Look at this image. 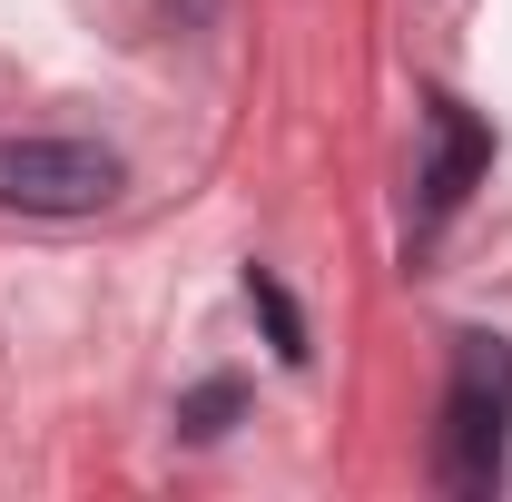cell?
Wrapping results in <instances>:
<instances>
[{"label":"cell","instance_id":"obj_6","mask_svg":"<svg viewBox=\"0 0 512 502\" xmlns=\"http://www.w3.org/2000/svg\"><path fill=\"white\" fill-rule=\"evenodd\" d=\"M168 10H178V20H188V30H197V20H207V10H217V0H168Z\"/></svg>","mask_w":512,"mask_h":502},{"label":"cell","instance_id":"obj_3","mask_svg":"<svg viewBox=\"0 0 512 502\" xmlns=\"http://www.w3.org/2000/svg\"><path fill=\"white\" fill-rule=\"evenodd\" d=\"M483 158H493V138L473 128V109H463V99H434V168H424V227H434L444 207H463V188L483 178Z\"/></svg>","mask_w":512,"mask_h":502},{"label":"cell","instance_id":"obj_1","mask_svg":"<svg viewBox=\"0 0 512 502\" xmlns=\"http://www.w3.org/2000/svg\"><path fill=\"white\" fill-rule=\"evenodd\" d=\"M503 434H512V345L503 335H453L434 473L453 493H503Z\"/></svg>","mask_w":512,"mask_h":502},{"label":"cell","instance_id":"obj_4","mask_svg":"<svg viewBox=\"0 0 512 502\" xmlns=\"http://www.w3.org/2000/svg\"><path fill=\"white\" fill-rule=\"evenodd\" d=\"M247 306L266 315V335H276V355H286V365H306V355H316V345H306V315H296V296H286L266 266H247Z\"/></svg>","mask_w":512,"mask_h":502},{"label":"cell","instance_id":"obj_2","mask_svg":"<svg viewBox=\"0 0 512 502\" xmlns=\"http://www.w3.org/2000/svg\"><path fill=\"white\" fill-rule=\"evenodd\" d=\"M119 188L128 168L99 138H0V207L20 217H99Z\"/></svg>","mask_w":512,"mask_h":502},{"label":"cell","instance_id":"obj_5","mask_svg":"<svg viewBox=\"0 0 512 502\" xmlns=\"http://www.w3.org/2000/svg\"><path fill=\"white\" fill-rule=\"evenodd\" d=\"M237 404H247L237 384H227V375H207V384L188 394V404H178V434H188V443H217L227 424H237Z\"/></svg>","mask_w":512,"mask_h":502}]
</instances>
